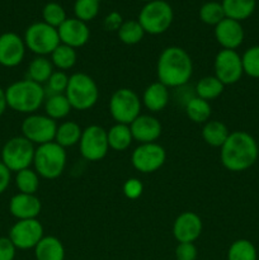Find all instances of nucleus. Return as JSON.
Returning a JSON list of instances; mask_svg holds the SVG:
<instances>
[{"instance_id": "obj_15", "label": "nucleus", "mask_w": 259, "mask_h": 260, "mask_svg": "<svg viewBox=\"0 0 259 260\" xmlns=\"http://www.w3.org/2000/svg\"><path fill=\"white\" fill-rule=\"evenodd\" d=\"M24 40L14 32L0 35V65L4 68H15L20 65L25 56Z\"/></svg>"}, {"instance_id": "obj_39", "label": "nucleus", "mask_w": 259, "mask_h": 260, "mask_svg": "<svg viewBox=\"0 0 259 260\" xmlns=\"http://www.w3.org/2000/svg\"><path fill=\"white\" fill-rule=\"evenodd\" d=\"M69 78L70 76L66 75L65 71H53L47 81V90L50 95L51 94H65L66 89H68Z\"/></svg>"}, {"instance_id": "obj_36", "label": "nucleus", "mask_w": 259, "mask_h": 260, "mask_svg": "<svg viewBox=\"0 0 259 260\" xmlns=\"http://www.w3.org/2000/svg\"><path fill=\"white\" fill-rule=\"evenodd\" d=\"M43 22L47 23L48 25L53 28H58L68 18H66V12L58 3H47L42 9Z\"/></svg>"}, {"instance_id": "obj_30", "label": "nucleus", "mask_w": 259, "mask_h": 260, "mask_svg": "<svg viewBox=\"0 0 259 260\" xmlns=\"http://www.w3.org/2000/svg\"><path fill=\"white\" fill-rule=\"evenodd\" d=\"M223 85L216 76H205L196 85V95L210 102L222 94Z\"/></svg>"}, {"instance_id": "obj_31", "label": "nucleus", "mask_w": 259, "mask_h": 260, "mask_svg": "<svg viewBox=\"0 0 259 260\" xmlns=\"http://www.w3.org/2000/svg\"><path fill=\"white\" fill-rule=\"evenodd\" d=\"M76 60H78V55H76L75 48L62 45V43H60L56 50L51 53V62L61 71L73 68L76 63Z\"/></svg>"}, {"instance_id": "obj_19", "label": "nucleus", "mask_w": 259, "mask_h": 260, "mask_svg": "<svg viewBox=\"0 0 259 260\" xmlns=\"http://www.w3.org/2000/svg\"><path fill=\"white\" fill-rule=\"evenodd\" d=\"M41 210H42V203L36 194L17 193L10 198L9 212L18 221L37 218Z\"/></svg>"}, {"instance_id": "obj_18", "label": "nucleus", "mask_w": 259, "mask_h": 260, "mask_svg": "<svg viewBox=\"0 0 259 260\" xmlns=\"http://www.w3.org/2000/svg\"><path fill=\"white\" fill-rule=\"evenodd\" d=\"M215 37L223 50H236L244 41L243 25L238 20L225 18L215 25Z\"/></svg>"}, {"instance_id": "obj_27", "label": "nucleus", "mask_w": 259, "mask_h": 260, "mask_svg": "<svg viewBox=\"0 0 259 260\" xmlns=\"http://www.w3.org/2000/svg\"><path fill=\"white\" fill-rule=\"evenodd\" d=\"M185 114L195 123L205 124L206 122L210 121L212 108H211L210 102L196 95L185 103Z\"/></svg>"}, {"instance_id": "obj_43", "label": "nucleus", "mask_w": 259, "mask_h": 260, "mask_svg": "<svg viewBox=\"0 0 259 260\" xmlns=\"http://www.w3.org/2000/svg\"><path fill=\"white\" fill-rule=\"evenodd\" d=\"M123 23V19H122V15L119 14L118 12H112L104 18L103 27L106 30H118L119 27Z\"/></svg>"}, {"instance_id": "obj_10", "label": "nucleus", "mask_w": 259, "mask_h": 260, "mask_svg": "<svg viewBox=\"0 0 259 260\" xmlns=\"http://www.w3.org/2000/svg\"><path fill=\"white\" fill-rule=\"evenodd\" d=\"M56 131V121L46 114H28L22 122V136L38 146L55 141Z\"/></svg>"}, {"instance_id": "obj_45", "label": "nucleus", "mask_w": 259, "mask_h": 260, "mask_svg": "<svg viewBox=\"0 0 259 260\" xmlns=\"http://www.w3.org/2000/svg\"><path fill=\"white\" fill-rule=\"evenodd\" d=\"M8 103H7V95H5V89H3L0 86V116L4 114V112L7 111Z\"/></svg>"}, {"instance_id": "obj_20", "label": "nucleus", "mask_w": 259, "mask_h": 260, "mask_svg": "<svg viewBox=\"0 0 259 260\" xmlns=\"http://www.w3.org/2000/svg\"><path fill=\"white\" fill-rule=\"evenodd\" d=\"M131 134L134 140L140 144L155 142L161 135V123L159 119L150 114H140L131 124Z\"/></svg>"}, {"instance_id": "obj_22", "label": "nucleus", "mask_w": 259, "mask_h": 260, "mask_svg": "<svg viewBox=\"0 0 259 260\" xmlns=\"http://www.w3.org/2000/svg\"><path fill=\"white\" fill-rule=\"evenodd\" d=\"M36 260H63L65 248L55 236H43L35 248Z\"/></svg>"}, {"instance_id": "obj_9", "label": "nucleus", "mask_w": 259, "mask_h": 260, "mask_svg": "<svg viewBox=\"0 0 259 260\" xmlns=\"http://www.w3.org/2000/svg\"><path fill=\"white\" fill-rule=\"evenodd\" d=\"M109 113L116 123L130 126L141 114V101L132 89L121 88L112 94Z\"/></svg>"}, {"instance_id": "obj_32", "label": "nucleus", "mask_w": 259, "mask_h": 260, "mask_svg": "<svg viewBox=\"0 0 259 260\" xmlns=\"http://www.w3.org/2000/svg\"><path fill=\"white\" fill-rule=\"evenodd\" d=\"M119 41L124 45H136V43L141 42V40L145 36L144 28L139 23V20H126L122 23L119 29L117 30Z\"/></svg>"}, {"instance_id": "obj_25", "label": "nucleus", "mask_w": 259, "mask_h": 260, "mask_svg": "<svg viewBox=\"0 0 259 260\" xmlns=\"http://www.w3.org/2000/svg\"><path fill=\"white\" fill-rule=\"evenodd\" d=\"M81 134H83V129H81V127L76 122H62V123L57 126L55 142L60 145V146H62L63 149H66V147H73L80 142Z\"/></svg>"}, {"instance_id": "obj_46", "label": "nucleus", "mask_w": 259, "mask_h": 260, "mask_svg": "<svg viewBox=\"0 0 259 260\" xmlns=\"http://www.w3.org/2000/svg\"><path fill=\"white\" fill-rule=\"evenodd\" d=\"M140 2H144V3H150V2H154V0H140Z\"/></svg>"}, {"instance_id": "obj_11", "label": "nucleus", "mask_w": 259, "mask_h": 260, "mask_svg": "<svg viewBox=\"0 0 259 260\" xmlns=\"http://www.w3.org/2000/svg\"><path fill=\"white\" fill-rule=\"evenodd\" d=\"M79 147L83 157L88 161H99L104 159L109 150L107 129L98 124H91L84 128Z\"/></svg>"}, {"instance_id": "obj_1", "label": "nucleus", "mask_w": 259, "mask_h": 260, "mask_svg": "<svg viewBox=\"0 0 259 260\" xmlns=\"http://www.w3.org/2000/svg\"><path fill=\"white\" fill-rule=\"evenodd\" d=\"M259 150L255 139L248 132L235 131L229 135L221 146L220 159L229 172L239 173L249 169L258 160Z\"/></svg>"}, {"instance_id": "obj_38", "label": "nucleus", "mask_w": 259, "mask_h": 260, "mask_svg": "<svg viewBox=\"0 0 259 260\" xmlns=\"http://www.w3.org/2000/svg\"><path fill=\"white\" fill-rule=\"evenodd\" d=\"M243 70L250 78L259 79V46L248 48L241 56Z\"/></svg>"}, {"instance_id": "obj_12", "label": "nucleus", "mask_w": 259, "mask_h": 260, "mask_svg": "<svg viewBox=\"0 0 259 260\" xmlns=\"http://www.w3.org/2000/svg\"><path fill=\"white\" fill-rule=\"evenodd\" d=\"M167 160V151L156 142L140 144L131 155L132 165L136 170L144 174L157 172Z\"/></svg>"}, {"instance_id": "obj_2", "label": "nucleus", "mask_w": 259, "mask_h": 260, "mask_svg": "<svg viewBox=\"0 0 259 260\" xmlns=\"http://www.w3.org/2000/svg\"><path fill=\"white\" fill-rule=\"evenodd\" d=\"M156 74L160 83L168 88L185 85L193 74V61L189 53L178 46L164 48L157 58Z\"/></svg>"}, {"instance_id": "obj_37", "label": "nucleus", "mask_w": 259, "mask_h": 260, "mask_svg": "<svg viewBox=\"0 0 259 260\" xmlns=\"http://www.w3.org/2000/svg\"><path fill=\"white\" fill-rule=\"evenodd\" d=\"M75 18L83 22H90L98 15L99 2L98 0H76L74 4Z\"/></svg>"}, {"instance_id": "obj_33", "label": "nucleus", "mask_w": 259, "mask_h": 260, "mask_svg": "<svg viewBox=\"0 0 259 260\" xmlns=\"http://www.w3.org/2000/svg\"><path fill=\"white\" fill-rule=\"evenodd\" d=\"M256 258L255 246L246 239L234 241L228 250V260H256Z\"/></svg>"}, {"instance_id": "obj_17", "label": "nucleus", "mask_w": 259, "mask_h": 260, "mask_svg": "<svg viewBox=\"0 0 259 260\" xmlns=\"http://www.w3.org/2000/svg\"><path fill=\"white\" fill-rule=\"evenodd\" d=\"M57 30L61 43L70 46L75 50L86 45L89 37H90V30H89L86 23L83 20H79L78 18H68L57 28Z\"/></svg>"}, {"instance_id": "obj_28", "label": "nucleus", "mask_w": 259, "mask_h": 260, "mask_svg": "<svg viewBox=\"0 0 259 260\" xmlns=\"http://www.w3.org/2000/svg\"><path fill=\"white\" fill-rule=\"evenodd\" d=\"M43 104H45L46 116L52 118L53 121L68 117L73 109L65 94H51L46 98Z\"/></svg>"}, {"instance_id": "obj_8", "label": "nucleus", "mask_w": 259, "mask_h": 260, "mask_svg": "<svg viewBox=\"0 0 259 260\" xmlns=\"http://www.w3.org/2000/svg\"><path fill=\"white\" fill-rule=\"evenodd\" d=\"M25 47L37 56L51 55L61 43L57 28H53L45 22H36L25 29Z\"/></svg>"}, {"instance_id": "obj_44", "label": "nucleus", "mask_w": 259, "mask_h": 260, "mask_svg": "<svg viewBox=\"0 0 259 260\" xmlns=\"http://www.w3.org/2000/svg\"><path fill=\"white\" fill-rule=\"evenodd\" d=\"M10 180H12V172L0 160V194H3L8 189Z\"/></svg>"}, {"instance_id": "obj_4", "label": "nucleus", "mask_w": 259, "mask_h": 260, "mask_svg": "<svg viewBox=\"0 0 259 260\" xmlns=\"http://www.w3.org/2000/svg\"><path fill=\"white\" fill-rule=\"evenodd\" d=\"M65 95L73 109L88 111L98 102L99 89L95 80L88 74L75 73L69 78Z\"/></svg>"}, {"instance_id": "obj_21", "label": "nucleus", "mask_w": 259, "mask_h": 260, "mask_svg": "<svg viewBox=\"0 0 259 260\" xmlns=\"http://www.w3.org/2000/svg\"><path fill=\"white\" fill-rule=\"evenodd\" d=\"M142 102L150 112L163 111L169 103V88L160 81L150 84L142 94Z\"/></svg>"}, {"instance_id": "obj_14", "label": "nucleus", "mask_w": 259, "mask_h": 260, "mask_svg": "<svg viewBox=\"0 0 259 260\" xmlns=\"http://www.w3.org/2000/svg\"><path fill=\"white\" fill-rule=\"evenodd\" d=\"M241 56L235 50H221L215 57V76L223 85H233L243 76Z\"/></svg>"}, {"instance_id": "obj_24", "label": "nucleus", "mask_w": 259, "mask_h": 260, "mask_svg": "<svg viewBox=\"0 0 259 260\" xmlns=\"http://www.w3.org/2000/svg\"><path fill=\"white\" fill-rule=\"evenodd\" d=\"M107 137H108L109 149L114 151H124L134 141L130 126L122 123H116L112 126L107 131Z\"/></svg>"}, {"instance_id": "obj_26", "label": "nucleus", "mask_w": 259, "mask_h": 260, "mask_svg": "<svg viewBox=\"0 0 259 260\" xmlns=\"http://www.w3.org/2000/svg\"><path fill=\"white\" fill-rule=\"evenodd\" d=\"M229 128L221 121H208L203 124L202 137L207 145L212 147H221L228 140Z\"/></svg>"}, {"instance_id": "obj_5", "label": "nucleus", "mask_w": 259, "mask_h": 260, "mask_svg": "<svg viewBox=\"0 0 259 260\" xmlns=\"http://www.w3.org/2000/svg\"><path fill=\"white\" fill-rule=\"evenodd\" d=\"M66 150L55 141L40 145L36 149L33 165L40 177L45 179H56L66 168Z\"/></svg>"}, {"instance_id": "obj_13", "label": "nucleus", "mask_w": 259, "mask_h": 260, "mask_svg": "<svg viewBox=\"0 0 259 260\" xmlns=\"http://www.w3.org/2000/svg\"><path fill=\"white\" fill-rule=\"evenodd\" d=\"M43 226L37 218L19 220L12 226L8 238L13 241L15 248L20 250L35 249L43 238Z\"/></svg>"}, {"instance_id": "obj_40", "label": "nucleus", "mask_w": 259, "mask_h": 260, "mask_svg": "<svg viewBox=\"0 0 259 260\" xmlns=\"http://www.w3.org/2000/svg\"><path fill=\"white\" fill-rule=\"evenodd\" d=\"M197 254V248L193 243H179L175 248L177 260H196Z\"/></svg>"}, {"instance_id": "obj_6", "label": "nucleus", "mask_w": 259, "mask_h": 260, "mask_svg": "<svg viewBox=\"0 0 259 260\" xmlns=\"http://www.w3.org/2000/svg\"><path fill=\"white\" fill-rule=\"evenodd\" d=\"M174 18L172 7L164 0H154L146 3L139 14V23L145 33L161 35L170 28Z\"/></svg>"}, {"instance_id": "obj_3", "label": "nucleus", "mask_w": 259, "mask_h": 260, "mask_svg": "<svg viewBox=\"0 0 259 260\" xmlns=\"http://www.w3.org/2000/svg\"><path fill=\"white\" fill-rule=\"evenodd\" d=\"M5 95L9 108L24 114L36 113L46 101V90L42 84L29 79L10 84L5 89Z\"/></svg>"}, {"instance_id": "obj_23", "label": "nucleus", "mask_w": 259, "mask_h": 260, "mask_svg": "<svg viewBox=\"0 0 259 260\" xmlns=\"http://www.w3.org/2000/svg\"><path fill=\"white\" fill-rule=\"evenodd\" d=\"M222 8L226 18L238 20H245L255 10L256 0H222Z\"/></svg>"}, {"instance_id": "obj_41", "label": "nucleus", "mask_w": 259, "mask_h": 260, "mask_svg": "<svg viewBox=\"0 0 259 260\" xmlns=\"http://www.w3.org/2000/svg\"><path fill=\"white\" fill-rule=\"evenodd\" d=\"M144 192V185L136 178H130L123 184V194L128 200H136Z\"/></svg>"}, {"instance_id": "obj_47", "label": "nucleus", "mask_w": 259, "mask_h": 260, "mask_svg": "<svg viewBox=\"0 0 259 260\" xmlns=\"http://www.w3.org/2000/svg\"><path fill=\"white\" fill-rule=\"evenodd\" d=\"M98 2H101V0H98Z\"/></svg>"}, {"instance_id": "obj_16", "label": "nucleus", "mask_w": 259, "mask_h": 260, "mask_svg": "<svg viewBox=\"0 0 259 260\" xmlns=\"http://www.w3.org/2000/svg\"><path fill=\"white\" fill-rule=\"evenodd\" d=\"M202 220L190 211L180 213L173 225V235L178 243H195L202 234Z\"/></svg>"}, {"instance_id": "obj_35", "label": "nucleus", "mask_w": 259, "mask_h": 260, "mask_svg": "<svg viewBox=\"0 0 259 260\" xmlns=\"http://www.w3.org/2000/svg\"><path fill=\"white\" fill-rule=\"evenodd\" d=\"M225 18L226 15L225 12H223L222 4L218 2L205 3L200 9V19L205 24L217 25Z\"/></svg>"}, {"instance_id": "obj_29", "label": "nucleus", "mask_w": 259, "mask_h": 260, "mask_svg": "<svg viewBox=\"0 0 259 260\" xmlns=\"http://www.w3.org/2000/svg\"><path fill=\"white\" fill-rule=\"evenodd\" d=\"M53 65L46 56H37L28 65V79L38 84L47 83L53 73Z\"/></svg>"}, {"instance_id": "obj_42", "label": "nucleus", "mask_w": 259, "mask_h": 260, "mask_svg": "<svg viewBox=\"0 0 259 260\" xmlns=\"http://www.w3.org/2000/svg\"><path fill=\"white\" fill-rule=\"evenodd\" d=\"M17 248L9 238H0V260H14Z\"/></svg>"}, {"instance_id": "obj_34", "label": "nucleus", "mask_w": 259, "mask_h": 260, "mask_svg": "<svg viewBox=\"0 0 259 260\" xmlns=\"http://www.w3.org/2000/svg\"><path fill=\"white\" fill-rule=\"evenodd\" d=\"M15 185H17L19 193L36 194L38 187H40V175L30 168L20 170L15 175Z\"/></svg>"}, {"instance_id": "obj_7", "label": "nucleus", "mask_w": 259, "mask_h": 260, "mask_svg": "<svg viewBox=\"0 0 259 260\" xmlns=\"http://www.w3.org/2000/svg\"><path fill=\"white\" fill-rule=\"evenodd\" d=\"M36 147L24 136H15L8 140L2 149V161L10 172L28 169L33 164Z\"/></svg>"}]
</instances>
